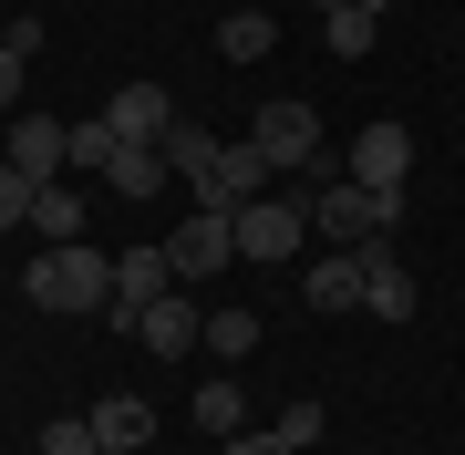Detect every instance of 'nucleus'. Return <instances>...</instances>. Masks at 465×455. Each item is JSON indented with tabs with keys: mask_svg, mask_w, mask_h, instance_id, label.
I'll return each instance as SVG.
<instances>
[{
	"mask_svg": "<svg viewBox=\"0 0 465 455\" xmlns=\"http://www.w3.org/2000/svg\"><path fill=\"white\" fill-rule=\"evenodd\" d=\"M238 218V259H300V228H311V197H249Z\"/></svg>",
	"mask_w": 465,
	"mask_h": 455,
	"instance_id": "4",
	"label": "nucleus"
},
{
	"mask_svg": "<svg viewBox=\"0 0 465 455\" xmlns=\"http://www.w3.org/2000/svg\"><path fill=\"white\" fill-rule=\"evenodd\" d=\"M280 435H290V445H300V455H311V445H321V435H331V414H321V404H311V393H300V404H290V414H280Z\"/></svg>",
	"mask_w": 465,
	"mask_h": 455,
	"instance_id": "25",
	"label": "nucleus"
},
{
	"mask_svg": "<svg viewBox=\"0 0 465 455\" xmlns=\"http://www.w3.org/2000/svg\"><path fill=\"white\" fill-rule=\"evenodd\" d=\"M197 341H207L217 362H249V352H259V311H207V331H197Z\"/></svg>",
	"mask_w": 465,
	"mask_h": 455,
	"instance_id": "17",
	"label": "nucleus"
},
{
	"mask_svg": "<svg viewBox=\"0 0 465 455\" xmlns=\"http://www.w3.org/2000/svg\"><path fill=\"white\" fill-rule=\"evenodd\" d=\"M362 311H382V321H414V270H403L393 249H362Z\"/></svg>",
	"mask_w": 465,
	"mask_h": 455,
	"instance_id": "12",
	"label": "nucleus"
},
{
	"mask_svg": "<svg viewBox=\"0 0 465 455\" xmlns=\"http://www.w3.org/2000/svg\"><path fill=\"white\" fill-rule=\"evenodd\" d=\"M311 228L331 238V249H372L382 228H403V186H351V176H331V186H311Z\"/></svg>",
	"mask_w": 465,
	"mask_h": 455,
	"instance_id": "2",
	"label": "nucleus"
},
{
	"mask_svg": "<svg viewBox=\"0 0 465 455\" xmlns=\"http://www.w3.org/2000/svg\"><path fill=\"white\" fill-rule=\"evenodd\" d=\"M104 124H114L124 145H166L186 114H176V94H166V84H114V94H104Z\"/></svg>",
	"mask_w": 465,
	"mask_h": 455,
	"instance_id": "8",
	"label": "nucleus"
},
{
	"mask_svg": "<svg viewBox=\"0 0 465 455\" xmlns=\"http://www.w3.org/2000/svg\"><path fill=\"white\" fill-rule=\"evenodd\" d=\"M21 290H32L42 311H114V259L84 249V238H63V249H42L32 270H21Z\"/></svg>",
	"mask_w": 465,
	"mask_h": 455,
	"instance_id": "1",
	"label": "nucleus"
},
{
	"mask_svg": "<svg viewBox=\"0 0 465 455\" xmlns=\"http://www.w3.org/2000/svg\"><path fill=\"white\" fill-rule=\"evenodd\" d=\"M300 301L311 311H362V249H331L311 280H300Z\"/></svg>",
	"mask_w": 465,
	"mask_h": 455,
	"instance_id": "14",
	"label": "nucleus"
},
{
	"mask_svg": "<svg viewBox=\"0 0 465 455\" xmlns=\"http://www.w3.org/2000/svg\"><path fill=\"white\" fill-rule=\"evenodd\" d=\"M186 414H197V424H207L217 445H228L238 424H249V404H238V383H228V372H217V383H197V404H186Z\"/></svg>",
	"mask_w": 465,
	"mask_h": 455,
	"instance_id": "18",
	"label": "nucleus"
},
{
	"mask_svg": "<svg viewBox=\"0 0 465 455\" xmlns=\"http://www.w3.org/2000/svg\"><path fill=\"white\" fill-rule=\"evenodd\" d=\"M114 124H104V114H84V124H73V166H114Z\"/></svg>",
	"mask_w": 465,
	"mask_h": 455,
	"instance_id": "22",
	"label": "nucleus"
},
{
	"mask_svg": "<svg viewBox=\"0 0 465 455\" xmlns=\"http://www.w3.org/2000/svg\"><path fill=\"white\" fill-rule=\"evenodd\" d=\"M269 42H280L269 11H228V21H217V52H228V63H269Z\"/></svg>",
	"mask_w": 465,
	"mask_h": 455,
	"instance_id": "16",
	"label": "nucleus"
},
{
	"mask_svg": "<svg viewBox=\"0 0 465 455\" xmlns=\"http://www.w3.org/2000/svg\"><path fill=\"white\" fill-rule=\"evenodd\" d=\"M351 11H372V21H382V11H393V0H351Z\"/></svg>",
	"mask_w": 465,
	"mask_h": 455,
	"instance_id": "28",
	"label": "nucleus"
},
{
	"mask_svg": "<svg viewBox=\"0 0 465 455\" xmlns=\"http://www.w3.org/2000/svg\"><path fill=\"white\" fill-rule=\"evenodd\" d=\"M197 331H207V311L186 301V290H166V301H145V311H134V341H145L155 362H176V352H197Z\"/></svg>",
	"mask_w": 465,
	"mask_h": 455,
	"instance_id": "9",
	"label": "nucleus"
},
{
	"mask_svg": "<svg viewBox=\"0 0 465 455\" xmlns=\"http://www.w3.org/2000/svg\"><path fill=\"white\" fill-rule=\"evenodd\" d=\"M321 32H331V52H341V63H362V52L382 42V21H372V11H351V0H341V11H321Z\"/></svg>",
	"mask_w": 465,
	"mask_h": 455,
	"instance_id": "19",
	"label": "nucleus"
},
{
	"mask_svg": "<svg viewBox=\"0 0 465 455\" xmlns=\"http://www.w3.org/2000/svg\"><path fill=\"white\" fill-rule=\"evenodd\" d=\"M341 176H351V186H403V176H414V135H403V124H362Z\"/></svg>",
	"mask_w": 465,
	"mask_h": 455,
	"instance_id": "10",
	"label": "nucleus"
},
{
	"mask_svg": "<svg viewBox=\"0 0 465 455\" xmlns=\"http://www.w3.org/2000/svg\"><path fill=\"white\" fill-rule=\"evenodd\" d=\"M42 455H104V445H94V414H52V424H42Z\"/></svg>",
	"mask_w": 465,
	"mask_h": 455,
	"instance_id": "21",
	"label": "nucleus"
},
{
	"mask_svg": "<svg viewBox=\"0 0 465 455\" xmlns=\"http://www.w3.org/2000/svg\"><path fill=\"white\" fill-rule=\"evenodd\" d=\"M32 197H42L32 176H21V166H0V228H32Z\"/></svg>",
	"mask_w": 465,
	"mask_h": 455,
	"instance_id": "24",
	"label": "nucleus"
},
{
	"mask_svg": "<svg viewBox=\"0 0 465 455\" xmlns=\"http://www.w3.org/2000/svg\"><path fill=\"white\" fill-rule=\"evenodd\" d=\"M21 63H32V52H11V42H0V124L21 114Z\"/></svg>",
	"mask_w": 465,
	"mask_h": 455,
	"instance_id": "27",
	"label": "nucleus"
},
{
	"mask_svg": "<svg viewBox=\"0 0 465 455\" xmlns=\"http://www.w3.org/2000/svg\"><path fill=\"white\" fill-rule=\"evenodd\" d=\"M94 445H104V455L155 445V404H145V393H104V404H94Z\"/></svg>",
	"mask_w": 465,
	"mask_h": 455,
	"instance_id": "13",
	"label": "nucleus"
},
{
	"mask_svg": "<svg viewBox=\"0 0 465 455\" xmlns=\"http://www.w3.org/2000/svg\"><path fill=\"white\" fill-rule=\"evenodd\" d=\"M228 259H238V218H228V207H197V218L166 238V270H176V290H186V280H217Z\"/></svg>",
	"mask_w": 465,
	"mask_h": 455,
	"instance_id": "5",
	"label": "nucleus"
},
{
	"mask_svg": "<svg viewBox=\"0 0 465 455\" xmlns=\"http://www.w3.org/2000/svg\"><path fill=\"white\" fill-rule=\"evenodd\" d=\"M217 455H300V445L280 435V424H269V435H249V424H238V435H228V445H217Z\"/></svg>",
	"mask_w": 465,
	"mask_h": 455,
	"instance_id": "26",
	"label": "nucleus"
},
{
	"mask_svg": "<svg viewBox=\"0 0 465 455\" xmlns=\"http://www.w3.org/2000/svg\"><path fill=\"white\" fill-rule=\"evenodd\" d=\"M207 155H217V135H207V124H176V135H166V166H176V176H197Z\"/></svg>",
	"mask_w": 465,
	"mask_h": 455,
	"instance_id": "23",
	"label": "nucleus"
},
{
	"mask_svg": "<svg viewBox=\"0 0 465 455\" xmlns=\"http://www.w3.org/2000/svg\"><path fill=\"white\" fill-rule=\"evenodd\" d=\"M269 176H280V166H269L259 145H217L186 186H197V207H249V197H269Z\"/></svg>",
	"mask_w": 465,
	"mask_h": 455,
	"instance_id": "6",
	"label": "nucleus"
},
{
	"mask_svg": "<svg viewBox=\"0 0 465 455\" xmlns=\"http://www.w3.org/2000/svg\"><path fill=\"white\" fill-rule=\"evenodd\" d=\"M249 145H259L280 176H311V166H321V114H311V104H259Z\"/></svg>",
	"mask_w": 465,
	"mask_h": 455,
	"instance_id": "3",
	"label": "nucleus"
},
{
	"mask_svg": "<svg viewBox=\"0 0 465 455\" xmlns=\"http://www.w3.org/2000/svg\"><path fill=\"white\" fill-rule=\"evenodd\" d=\"M104 176H114V197H155L176 166H166V145H114V166H104Z\"/></svg>",
	"mask_w": 465,
	"mask_h": 455,
	"instance_id": "15",
	"label": "nucleus"
},
{
	"mask_svg": "<svg viewBox=\"0 0 465 455\" xmlns=\"http://www.w3.org/2000/svg\"><path fill=\"white\" fill-rule=\"evenodd\" d=\"M166 290H176L166 238H134V249L114 259V311H104V321H114V331H134V311H145V301H166Z\"/></svg>",
	"mask_w": 465,
	"mask_h": 455,
	"instance_id": "7",
	"label": "nucleus"
},
{
	"mask_svg": "<svg viewBox=\"0 0 465 455\" xmlns=\"http://www.w3.org/2000/svg\"><path fill=\"white\" fill-rule=\"evenodd\" d=\"M73 155V124H52V114H11V145H0V166H21L32 186H52V166Z\"/></svg>",
	"mask_w": 465,
	"mask_h": 455,
	"instance_id": "11",
	"label": "nucleus"
},
{
	"mask_svg": "<svg viewBox=\"0 0 465 455\" xmlns=\"http://www.w3.org/2000/svg\"><path fill=\"white\" fill-rule=\"evenodd\" d=\"M32 228H52V249L84 238V197H73V186H42V197H32Z\"/></svg>",
	"mask_w": 465,
	"mask_h": 455,
	"instance_id": "20",
	"label": "nucleus"
}]
</instances>
